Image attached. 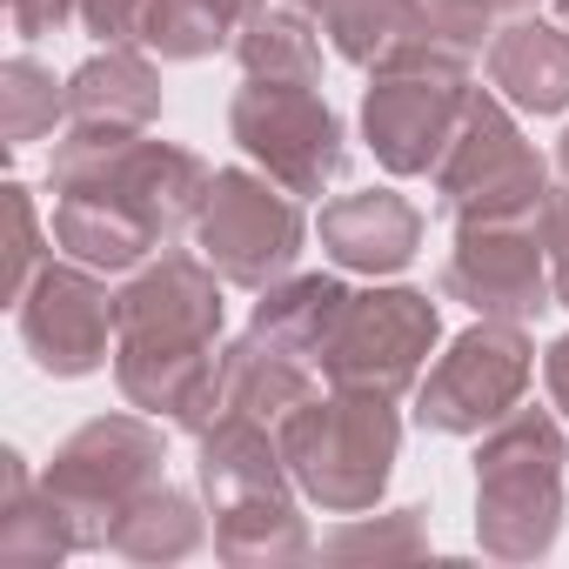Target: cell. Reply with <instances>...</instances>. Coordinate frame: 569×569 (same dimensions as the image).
<instances>
[{"label":"cell","instance_id":"obj_9","mask_svg":"<svg viewBox=\"0 0 569 569\" xmlns=\"http://www.w3.org/2000/svg\"><path fill=\"white\" fill-rule=\"evenodd\" d=\"M436 342H442V316L422 289H362L342 309V329L322 356V382L402 402L422 382Z\"/></svg>","mask_w":569,"mask_h":569},{"label":"cell","instance_id":"obj_13","mask_svg":"<svg viewBox=\"0 0 569 569\" xmlns=\"http://www.w3.org/2000/svg\"><path fill=\"white\" fill-rule=\"evenodd\" d=\"M221 274L201 254H154L114 296V349H214Z\"/></svg>","mask_w":569,"mask_h":569},{"label":"cell","instance_id":"obj_32","mask_svg":"<svg viewBox=\"0 0 569 569\" xmlns=\"http://www.w3.org/2000/svg\"><path fill=\"white\" fill-rule=\"evenodd\" d=\"M74 14H81V0H8V21H14V34H21V41L61 34Z\"/></svg>","mask_w":569,"mask_h":569},{"label":"cell","instance_id":"obj_7","mask_svg":"<svg viewBox=\"0 0 569 569\" xmlns=\"http://www.w3.org/2000/svg\"><path fill=\"white\" fill-rule=\"evenodd\" d=\"M234 148L289 194H322L342 174V121L309 81H241L228 101Z\"/></svg>","mask_w":569,"mask_h":569},{"label":"cell","instance_id":"obj_5","mask_svg":"<svg viewBox=\"0 0 569 569\" xmlns=\"http://www.w3.org/2000/svg\"><path fill=\"white\" fill-rule=\"evenodd\" d=\"M302 241H309V221L281 181H268L254 168H214L208 201L194 214V248L221 281L261 296L281 274H296Z\"/></svg>","mask_w":569,"mask_h":569},{"label":"cell","instance_id":"obj_21","mask_svg":"<svg viewBox=\"0 0 569 569\" xmlns=\"http://www.w3.org/2000/svg\"><path fill=\"white\" fill-rule=\"evenodd\" d=\"M74 556V536L61 522V509L48 502V489L28 476L21 449H0V562L14 569H48Z\"/></svg>","mask_w":569,"mask_h":569},{"label":"cell","instance_id":"obj_19","mask_svg":"<svg viewBox=\"0 0 569 569\" xmlns=\"http://www.w3.org/2000/svg\"><path fill=\"white\" fill-rule=\"evenodd\" d=\"M161 114V74L141 48H101L68 74V121L81 128H121L141 134Z\"/></svg>","mask_w":569,"mask_h":569},{"label":"cell","instance_id":"obj_23","mask_svg":"<svg viewBox=\"0 0 569 569\" xmlns=\"http://www.w3.org/2000/svg\"><path fill=\"white\" fill-rule=\"evenodd\" d=\"M322 28L296 8V0H268L254 8L234 34V54H241V74L254 81H309L322 88Z\"/></svg>","mask_w":569,"mask_h":569},{"label":"cell","instance_id":"obj_16","mask_svg":"<svg viewBox=\"0 0 569 569\" xmlns=\"http://www.w3.org/2000/svg\"><path fill=\"white\" fill-rule=\"evenodd\" d=\"M489 88L522 114H562L569 108V28H549L536 14H516L489 34Z\"/></svg>","mask_w":569,"mask_h":569},{"label":"cell","instance_id":"obj_22","mask_svg":"<svg viewBox=\"0 0 569 569\" xmlns=\"http://www.w3.org/2000/svg\"><path fill=\"white\" fill-rule=\"evenodd\" d=\"M309 549L316 542H309V522H302L289 489L214 516V556L234 562V569H281V562H302Z\"/></svg>","mask_w":569,"mask_h":569},{"label":"cell","instance_id":"obj_12","mask_svg":"<svg viewBox=\"0 0 569 569\" xmlns=\"http://www.w3.org/2000/svg\"><path fill=\"white\" fill-rule=\"evenodd\" d=\"M21 316V342L48 376H94L114 356V296L101 268L88 261H41V274L14 302Z\"/></svg>","mask_w":569,"mask_h":569},{"label":"cell","instance_id":"obj_11","mask_svg":"<svg viewBox=\"0 0 569 569\" xmlns=\"http://www.w3.org/2000/svg\"><path fill=\"white\" fill-rule=\"evenodd\" d=\"M469 108V68H376L362 94V141L389 174H436Z\"/></svg>","mask_w":569,"mask_h":569},{"label":"cell","instance_id":"obj_8","mask_svg":"<svg viewBox=\"0 0 569 569\" xmlns=\"http://www.w3.org/2000/svg\"><path fill=\"white\" fill-rule=\"evenodd\" d=\"M529 376H536V349L522 322L476 316V329H462L436 356V369L416 382V422L436 436H482L509 409H522Z\"/></svg>","mask_w":569,"mask_h":569},{"label":"cell","instance_id":"obj_29","mask_svg":"<svg viewBox=\"0 0 569 569\" xmlns=\"http://www.w3.org/2000/svg\"><path fill=\"white\" fill-rule=\"evenodd\" d=\"M536 0H422V14L449 34V41H462L469 54L482 48V34H496V21H516V14H529Z\"/></svg>","mask_w":569,"mask_h":569},{"label":"cell","instance_id":"obj_14","mask_svg":"<svg viewBox=\"0 0 569 569\" xmlns=\"http://www.w3.org/2000/svg\"><path fill=\"white\" fill-rule=\"evenodd\" d=\"M316 234L322 254L349 274H402L422 248V208L396 188H362V194H336Z\"/></svg>","mask_w":569,"mask_h":569},{"label":"cell","instance_id":"obj_3","mask_svg":"<svg viewBox=\"0 0 569 569\" xmlns=\"http://www.w3.org/2000/svg\"><path fill=\"white\" fill-rule=\"evenodd\" d=\"M208 181L214 174L201 168V154L168 148V141H141V134H121V128L68 121V134L48 154V188L54 194H108V201L134 208L161 241L201 214Z\"/></svg>","mask_w":569,"mask_h":569},{"label":"cell","instance_id":"obj_28","mask_svg":"<svg viewBox=\"0 0 569 569\" xmlns=\"http://www.w3.org/2000/svg\"><path fill=\"white\" fill-rule=\"evenodd\" d=\"M174 0H81V28L101 48H154Z\"/></svg>","mask_w":569,"mask_h":569},{"label":"cell","instance_id":"obj_31","mask_svg":"<svg viewBox=\"0 0 569 569\" xmlns=\"http://www.w3.org/2000/svg\"><path fill=\"white\" fill-rule=\"evenodd\" d=\"M536 221H542V248H549V281H556V302L569 309V181L542 194Z\"/></svg>","mask_w":569,"mask_h":569},{"label":"cell","instance_id":"obj_20","mask_svg":"<svg viewBox=\"0 0 569 569\" xmlns=\"http://www.w3.org/2000/svg\"><path fill=\"white\" fill-rule=\"evenodd\" d=\"M54 241H61V254H74L101 274H134L141 261L161 254V234L108 194H54Z\"/></svg>","mask_w":569,"mask_h":569},{"label":"cell","instance_id":"obj_30","mask_svg":"<svg viewBox=\"0 0 569 569\" xmlns=\"http://www.w3.org/2000/svg\"><path fill=\"white\" fill-rule=\"evenodd\" d=\"M8 194V214H14V248H8V302H21V289L41 274V221H34V201L21 181L0 188Z\"/></svg>","mask_w":569,"mask_h":569},{"label":"cell","instance_id":"obj_18","mask_svg":"<svg viewBox=\"0 0 569 569\" xmlns=\"http://www.w3.org/2000/svg\"><path fill=\"white\" fill-rule=\"evenodd\" d=\"M342 309H349V289L336 274H281L274 289H261V302L248 316V336L309 362V369H322V356L342 329Z\"/></svg>","mask_w":569,"mask_h":569},{"label":"cell","instance_id":"obj_2","mask_svg":"<svg viewBox=\"0 0 569 569\" xmlns=\"http://www.w3.org/2000/svg\"><path fill=\"white\" fill-rule=\"evenodd\" d=\"M281 436V462H289L296 489L329 509V516H362L382 502L396 449H402V422L389 396H356V389H316Z\"/></svg>","mask_w":569,"mask_h":569},{"label":"cell","instance_id":"obj_1","mask_svg":"<svg viewBox=\"0 0 569 569\" xmlns=\"http://www.w3.org/2000/svg\"><path fill=\"white\" fill-rule=\"evenodd\" d=\"M562 462L569 442L556 416L509 409L476 449V542L496 562H536L562 536Z\"/></svg>","mask_w":569,"mask_h":569},{"label":"cell","instance_id":"obj_27","mask_svg":"<svg viewBox=\"0 0 569 569\" xmlns=\"http://www.w3.org/2000/svg\"><path fill=\"white\" fill-rule=\"evenodd\" d=\"M429 549V536H422V509H389V516H376V522H362V516H349L329 542H322V556H336V562H382V556H422Z\"/></svg>","mask_w":569,"mask_h":569},{"label":"cell","instance_id":"obj_36","mask_svg":"<svg viewBox=\"0 0 569 569\" xmlns=\"http://www.w3.org/2000/svg\"><path fill=\"white\" fill-rule=\"evenodd\" d=\"M556 14H562V28H569V0H556Z\"/></svg>","mask_w":569,"mask_h":569},{"label":"cell","instance_id":"obj_15","mask_svg":"<svg viewBox=\"0 0 569 569\" xmlns=\"http://www.w3.org/2000/svg\"><path fill=\"white\" fill-rule=\"evenodd\" d=\"M201 456H194V476H201V502L208 516L221 509H241L254 496H281L296 489L289 462H281V436L268 422H248V416H221L214 429L194 436Z\"/></svg>","mask_w":569,"mask_h":569},{"label":"cell","instance_id":"obj_25","mask_svg":"<svg viewBox=\"0 0 569 569\" xmlns=\"http://www.w3.org/2000/svg\"><path fill=\"white\" fill-rule=\"evenodd\" d=\"M296 8L336 41L342 61L376 68V61L402 41V28L422 14V0H296Z\"/></svg>","mask_w":569,"mask_h":569},{"label":"cell","instance_id":"obj_33","mask_svg":"<svg viewBox=\"0 0 569 569\" xmlns=\"http://www.w3.org/2000/svg\"><path fill=\"white\" fill-rule=\"evenodd\" d=\"M542 382H549V402L569 416V336L549 342V356H542Z\"/></svg>","mask_w":569,"mask_h":569},{"label":"cell","instance_id":"obj_6","mask_svg":"<svg viewBox=\"0 0 569 569\" xmlns=\"http://www.w3.org/2000/svg\"><path fill=\"white\" fill-rule=\"evenodd\" d=\"M436 194L456 221H509V214H536L549 194V168L542 154L522 141L516 114L502 94L469 88V108L456 121V141L436 161Z\"/></svg>","mask_w":569,"mask_h":569},{"label":"cell","instance_id":"obj_34","mask_svg":"<svg viewBox=\"0 0 569 569\" xmlns=\"http://www.w3.org/2000/svg\"><path fill=\"white\" fill-rule=\"evenodd\" d=\"M194 8H201L208 21H221L228 34H241V21H248L254 8H268V0H194Z\"/></svg>","mask_w":569,"mask_h":569},{"label":"cell","instance_id":"obj_10","mask_svg":"<svg viewBox=\"0 0 569 569\" xmlns=\"http://www.w3.org/2000/svg\"><path fill=\"white\" fill-rule=\"evenodd\" d=\"M442 296L489 322H536L542 309H556L542 221L536 214L456 221V248L442 261Z\"/></svg>","mask_w":569,"mask_h":569},{"label":"cell","instance_id":"obj_26","mask_svg":"<svg viewBox=\"0 0 569 569\" xmlns=\"http://www.w3.org/2000/svg\"><path fill=\"white\" fill-rule=\"evenodd\" d=\"M61 121H68V88L34 54H14L0 68V134H8V148H28V141L54 134Z\"/></svg>","mask_w":569,"mask_h":569},{"label":"cell","instance_id":"obj_35","mask_svg":"<svg viewBox=\"0 0 569 569\" xmlns=\"http://www.w3.org/2000/svg\"><path fill=\"white\" fill-rule=\"evenodd\" d=\"M556 168H562V181H569V128H562V141H556Z\"/></svg>","mask_w":569,"mask_h":569},{"label":"cell","instance_id":"obj_24","mask_svg":"<svg viewBox=\"0 0 569 569\" xmlns=\"http://www.w3.org/2000/svg\"><path fill=\"white\" fill-rule=\"evenodd\" d=\"M201 509H194V496L188 489H174L168 476L154 482V489H141L121 516H114V536H108V549L114 556H128V562H181V556H194L201 549Z\"/></svg>","mask_w":569,"mask_h":569},{"label":"cell","instance_id":"obj_4","mask_svg":"<svg viewBox=\"0 0 569 569\" xmlns=\"http://www.w3.org/2000/svg\"><path fill=\"white\" fill-rule=\"evenodd\" d=\"M161 476H168V436L134 409V416H94V422H81L54 449V462L41 469V489L61 509L74 549H108L114 516L141 489H154Z\"/></svg>","mask_w":569,"mask_h":569},{"label":"cell","instance_id":"obj_17","mask_svg":"<svg viewBox=\"0 0 569 569\" xmlns=\"http://www.w3.org/2000/svg\"><path fill=\"white\" fill-rule=\"evenodd\" d=\"M316 396V369L296 362V356H281L254 336L241 342H221V376H214V422L221 416H248V422H268L281 429L302 402ZM208 422V429H214Z\"/></svg>","mask_w":569,"mask_h":569}]
</instances>
